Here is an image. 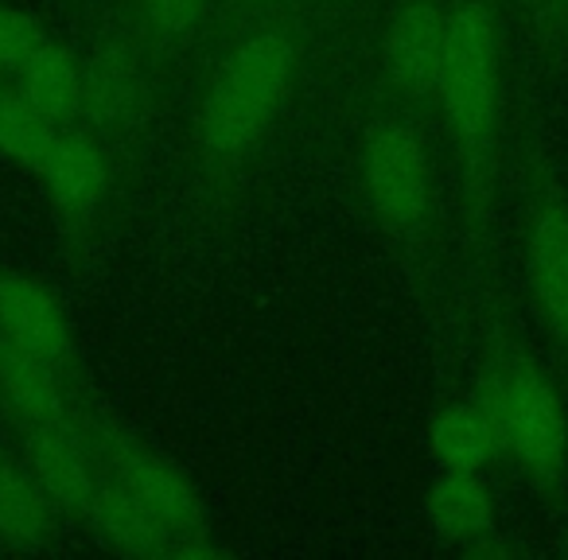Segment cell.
Instances as JSON below:
<instances>
[{
    "instance_id": "obj_1",
    "label": "cell",
    "mask_w": 568,
    "mask_h": 560,
    "mask_svg": "<svg viewBox=\"0 0 568 560\" xmlns=\"http://www.w3.org/2000/svg\"><path fill=\"white\" fill-rule=\"evenodd\" d=\"M436 110L456 156L467 230L483 237L498 191L506 113V35L495 0H448V51Z\"/></svg>"
},
{
    "instance_id": "obj_2",
    "label": "cell",
    "mask_w": 568,
    "mask_h": 560,
    "mask_svg": "<svg viewBox=\"0 0 568 560\" xmlns=\"http://www.w3.org/2000/svg\"><path fill=\"white\" fill-rule=\"evenodd\" d=\"M503 440V459L518 467L534 495L557 498L568 475V409L557 374L541 366L506 327L487 339L483 378L475 389Z\"/></svg>"
},
{
    "instance_id": "obj_3",
    "label": "cell",
    "mask_w": 568,
    "mask_h": 560,
    "mask_svg": "<svg viewBox=\"0 0 568 560\" xmlns=\"http://www.w3.org/2000/svg\"><path fill=\"white\" fill-rule=\"evenodd\" d=\"M296 79V48L288 35L261 32L245 40L214 74L199 110V141L214 160H234L261 141Z\"/></svg>"
},
{
    "instance_id": "obj_4",
    "label": "cell",
    "mask_w": 568,
    "mask_h": 560,
    "mask_svg": "<svg viewBox=\"0 0 568 560\" xmlns=\"http://www.w3.org/2000/svg\"><path fill=\"white\" fill-rule=\"evenodd\" d=\"M521 276L552 366L560 378H568V187L541 149L526 152Z\"/></svg>"
},
{
    "instance_id": "obj_5",
    "label": "cell",
    "mask_w": 568,
    "mask_h": 560,
    "mask_svg": "<svg viewBox=\"0 0 568 560\" xmlns=\"http://www.w3.org/2000/svg\"><path fill=\"white\" fill-rule=\"evenodd\" d=\"M363 187L394 234L420 237L433 222V160L409 121L382 118L363 141Z\"/></svg>"
},
{
    "instance_id": "obj_6",
    "label": "cell",
    "mask_w": 568,
    "mask_h": 560,
    "mask_svg": "<svg viewBox=\"0 0 568 560\" xmlns=\"http://www.w3.org/2000/svg\"><path fill=\"white\" fill-rule=\"evenodd\" d=\"M444 51H448V4L405 0L389 17L386 40H382V67L389 86L417 105H436Z\"/></svg>"
},
{
    "instance_id": "obj_7",
    "label": "cell",
    "mask_w": 568,
    "mask_h": 560,
    "mask_svg": "<svg viewBox=\"0 0 568 560\" xmlns=\"http://www.w3.org/2000/svg\"><path fill=\"white\" fill-rule=\"evenodd\" d=\"M428 521L433 529L456 549L471 552V557H506L514 552V544L506 541L503 526H498V510L490 487L483 479V471H448L440 467V475L428 487Z\"/></svg>"
},
{
    "instance_id": "obj_8",
    "label": "cell",
    "mask_w": 568,
    "mask_h": 560,
    "mask_svg": "<svg viewBox=\"0 0 568 560\" xmlns=\"http://www.w3.org/2000/svg\"><path fill=\"white\" fill-rule=\"evenodd\" d=\"M28 471L40 482L48 502L63 513H90L98 495L94 456L79 428L63 417L28 425Z\"/></svg>"
},
{
    "instance_id": "obj_9",
    "label": "cell",
    "mask_w": 568,
    "mask_h": 560,
    "mask_svg": "<svg viewBox=\"0 0 568 560\" xmlns=\"http://www.w3.org/2000/svg\"><path fill=\"white\" fill-rule=\"evenodd\" d=\"M110 459H113V467H118L121 482L164 521L168 533L172 537L206 533L203 495H199L195 482H191L180 467L168 464L156 451L133 448V444H125L121 436H110Z\"/></svg>"
},
{
    "instance_id": "obj_10",
    "label": "cell",
    "mask_w": 568,
    "mask_h": 560,
    "mask_svg": "<svg viewBox=\"0 0 568 560\" xmlns=\"http://www.w3.org/2000/svg\"><path fill=\"white\" fill-rule=\"evenodd\" d=\"M0 335L51 358L55 366H63L74 350L63 304L24 273H0Z\"/></svg>"
},
{
    "instance_id": "obj_11",
    "label": "cell",
    "mask_w": 568,
    "mask_h": 560,
    "mask_svg": "<svg viewBox=\"0 0 568 560\" xmlns=\"http://www.w3.org/2000/svg\"><path fill=\"white\" fill-rule=\"evenodd\" d=\"M48 198L67 222H90L110 187V167L90 136L59 133L48 164L40 167Z\"/></svg>"
},
{
    "instance_id": "obj_12",
    "label": "cell",
    "mask_w": 568,
    "mask_h": 560,
    "mask_svg": "<svg viewBox=\"0 0 568 560\" xmlns=\"http://www.w3.org/2000/svg\"><path fill=\"white\" fill-rule=\"evenodd\" d=\"M428 448L436 464L448 471H483L495 459H503L498 428L479 397L444 405L428 425Z\"/></svg>"
},
{
    "instance_id": "obj_13",
    "label": "cell",
    "mask_w": 568,
    "mask_h": 560,
    "mask_svg": "<svg viewBox=\"0 0 568 560\" xmlns=\"http://www.w3.org/2000/svg\"><path fill=\"white\" fill-rule=\"evenodd\" d=\"M0 394L24 425L63 417V386L59 366L36 350L20 347L17 339L0 335Z\"/></svg>"
},
{
    "instance_id": "obj_14",
    "label": "cell",
    "mask_w": 568,
    "mask_h": 560,
    "mask_svg": "<svg viewBox=\"0 0 568 560\" xmlns=\"http://www.w3.org/2000/svg\"><path fill=\"white\" fill-rule=\"evenodd\" d=\"M87 518L110 549L129 552V557H156V552H168V544H172L168 526L125 487V482L98 487L94 506H90Z\"/></svg>"
},
{
    "instance_id": "obj_15",
    "label": "cell",
    "mask_w": 568,
    "mask_h": 560,
    "mask_svg": "<svg viewBox=\"0 0 568 560\" xmlns=\"http://www.w3.org/2000/svg\"><path fill=\"white\" fill-rule=\"evenodd\" d=\"M20 94L36 110L48 113L55 125H63V121L79 118L87 105V74L71 51L43 40L36 55H28V63L20 67Z\"/></svg>"
},
{
    "instance_id": "obj_16",
    "label": "cell",
    "mask_w": 568,
    "mask_h": 560,
    "mask_svg": "<svg viewBox=\"0 0 568 560\" xmlns=\"http://www.w3.org/2000/svg\"><path fill=\"white\" fill-rule=\"evenodd\" d=\"M51 510L48 495L32 471L0 456V541L12 549H36L51 537Z\"/></svg>"
},
{
    "instance_id": "obj_17",
    "label": "cell",
    "mask_w": 568,
    "mask_h": 560,
    "mask_svg": "<svg viewBox=\"0 0 568 560\" xmlns=\"http://www.w3.org/2000/svg\"><path fill=\"white\" fill-rule=\"evenodd\" d=\"M59 141V125L36 110L24 94H0V156L17 167L40 172Z\"/></svg>"
},
{
    "instance_id": "obj_18",
    "label": "cell",
    "mask_w": 568,
    "mask_h": 560,
    "mask_svg": "<svg viewBox=\"0 0 568 560\" xmlns=\"http://www.w3.org/2000/svg\"><path fill=\"white\" fill-rule=\"evenodd\" d=\"M82 74H87V105H82V110H90L102 121L125 118L136 90H141L133 55L121 48H105L82 67Z\"/></svg>"
},
{
    "instance_id": "obj_19",
    "label": "cell",
    "mask_w": 568,
    "mask_h": 560,
    "mask_svg": "<svg viewBox=\"0 0 568 560\" xmlns=\"http://www.w3.org/2000/svg\"><path fill=\"white\" fill-rule=\"evenodd\" d=\"M43 43V28L28 12L0 4V71H20Z\"/></svg>"
},
{
    "instance_id": "obj_20",
    "label": "cell",
    "mask_w": 568,
    "mask_h": 560,
    "mask_svg": "<svg viewBox=\"0 0 568 560\" xmlns=\"http://www.w3.org/2000/svg\"><path fill=\"white\" fill-rule=\"evenodd\" d=\"M211 0H141V17L164 40H183L199 28Z\"/></svg>"
},
{
    "instance_id": "obj_21",
    "label": "cell",
    "mask_w": 568,
    "mask_h": 560,
    "mask_svg": "<svg viewBox=\"0 0 568 560\" xmlns=\"http://www.w3.org/2000/svg\"><path fill=\"white\" fill-rule=\"evenodd\" d=\"M526 17L537 24V32L545 35L549 43H560V4L565 0H518Z\"/></svg>"
},
{
    "instance_id": "obj_22",
    "label": "cell",
    "mask_w": 568,
    "mask_h": 560,
    "mask_svg": "<svg viewBox=\"0 0 568 560\" xmlns=\"http://www.w3.org/2000/svg\"><path fill=\"white\" fill-rule=\"evenodd\" d=\"M560 43H568V0L560 4Z\"/></svg>"
},
{
    "instance_id": "obj_23",
    "label": "cell",
    "mask_w": 568,
    "mask_h": 560,
    "mask_svg": "<svg viewBox=\"0 0 568 560\" xmlns=\"http://www.w3.org/2000/svg\"><path fill=\"white\" fill-rule=\"evenodd\" d=\"M565 552H568V537H565Z\"/></svg>"
}]
</instances>
